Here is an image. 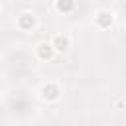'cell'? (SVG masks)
I'll return each mask as SVG.
<instances>
[{"label":"cell","mask_w":126,"mask_h":126,"mask_svg":"<svg viewBox=\"0 0 126 126\" xmlns=\"http://www.w3.org/2000/svg\"><path fill=\"white\" fill-rule=\"evenodd\" d=\"M55 49H59V51H65L67 47H69V39L67 37H63V35H55V39H53V43H51Z\"/></svg>","instance_id":"3957f363"},{"label":"cell","mask_w":126,"mask_h":126,"mask_svg":"<svg viewBox=\"0 0 126 126\" xmlns=\"http://www.w3.org/2000/svg\"><path fill=\"white\" fill-rule=\"evenodd\" d=\"M37 53H39V57H41V59H49V57H51V53H53V45L43 41V43H39V45H37Z\"/></svg>","instance_id":"7a4b0ae2"},{"label":"cell","mask_w":126,"mask_h":126,"mask_svg":"<svg viewBox=\"0 0 126 126\" xmlns=\"http://www.w3.org/2000/svg\"><path fill=\"white\" fill-rule=\"evenodd\" d=\"M41 94H43V98H47V100H55V98L59 96V89H57L55 85H45V87L41 89Z\"/></svg>","instance_id":"6da1fadb"},{"label":"cell","mask_w":126,"mask_h":126,"mask_svg":"<svg viewBox=\"0 0 126 126\" xmlns=\"http://www.w3.org/2000/svg\"><path fill=\"white\" fill-rule=\"evenodd\" d=\"M71 6H73L71 0H59V2H57V8H59V10H69Z\"/></svg>","instance_id":"8992f818"},{"label":"cell","mask_w":126,"mask_h":126,"mask_svg":"<svg viewBox=\"0 0 126 126\" xmlns=\"http://www.w3.org/2000/svg\"><path fill=\"white\" fill-rule=\"evenodd\" d=\"M20 26H22V28H26V26H33V16H32V14H22V18H20Z\"/></svg>","instance_id":"5b68a950"},{"label":"cell","mask_w":126,"mask_h":126,"mask_svg":"<svg viewBox=\"0 0 126 126\" xmlns=\"http://www.w3.org/2000/svg\"><path fill=\"white\" fill-rule=\"evenodd\" d=\"M96 22H98V26L106 28V26L112 24V14H108V12H100V14L96 16Z\"/></svg>","instance_id":"277c9868"}]
</instances>
